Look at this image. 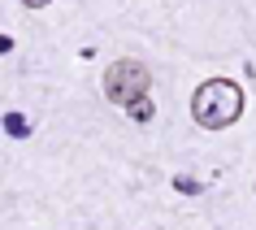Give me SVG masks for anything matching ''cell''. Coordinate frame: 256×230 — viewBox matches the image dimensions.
<instances>
[{"mask_svg": "<svg viewBox=\"0 0 256 230\" xmlns=\"http://www.w3.org/2000/svg\"><path fill=\"white\" fill-rule=\"evenodd\" d=\"M191 118L200 130H226L243 118V87L230 78H208L191 96Z\"/></svg>", "mask_w": 256, "mask_h": 230, "instance_id": "1", "label": "cell"}, {"mask_svg": "<svg viewBox=\"0 0 256 230\" xmlns=\"http://www.w3.org/2000/svg\"><path fill=\"white\" fill-rule=\"evenodd\" d=\"M148 82H152V70L144 61H135V56H122V61H113L104 70V96L122 108L130 104L135 96H148Z\"/></svg>", "mask_w": 256, "mask_h": 230, "instance_id": "2", "label": "cell"}, {"mask_svg": "<svg viewBox=\"0 0 256 230\" xmlns=\"http://www.w3.org/2000/svg\"><path fill=\"white\" fill-rule=\"evenodd\" d=\"M126 113H130V118H135L139 126H148L152 118H156V104H152L148 96H135V100H130V104H126Z\"/></svg>", "mask_w": 256, "mask_h": 230, "instance_id": "3", "label": "cell"}, {"mask_svg": "<svg viewBox=\"0 0 256 230\" xmlns=\"http://www.w3.org/2000/svg\"><path fill=\"white\" fill-rule=\"evenodd\" d=\"M4 130H9L14 139H26L30 135V122L22 118V113H4Z\"/></svg>", "mask_w": 256, "mask_h": 230, "instance_id": "4", "label": "cell"}, {"mask_svg": "<svg viewBox=\"0 0 256 230\" xmlns=\"http://www.w3.org/2000/svg\"><path fill=\"white\" fill-rule=\"evenodd\" d=\"M174 187L182 191V196H200V191H204V187H200V182H196L191 174H178V178H174Z\"/></svg>", "mask_w": 256, "mask_h": 230, "instance_id": "5", "label": "cell"}, {"mask_svg": "<svg viewBox=\"0 0 256 230\" xmlns=\"http://www.w3.org/2000/svg\"><path fill=\"white\" fill-rule=\"evenodd\" d=\"M14 52V40H9V35H0V56H9Z\"/></svg>", "mask_w": 256, "mask_h": 230, "instance_id": "6", "label": "cell"}, {"mask_svg": "<svg viewBox=\"0 0 256 230\" xmlns=\"http://www.w3.org/2000/svg\"><path fill=\"white\" fill-rule=\"evenodd\" d=\"M26 9H44V4H52V0H22Z\"/></svg>", "mask_w": 256, "mask_h": 230, "instance_id": "7", "label": "cell"}]
</instances>
